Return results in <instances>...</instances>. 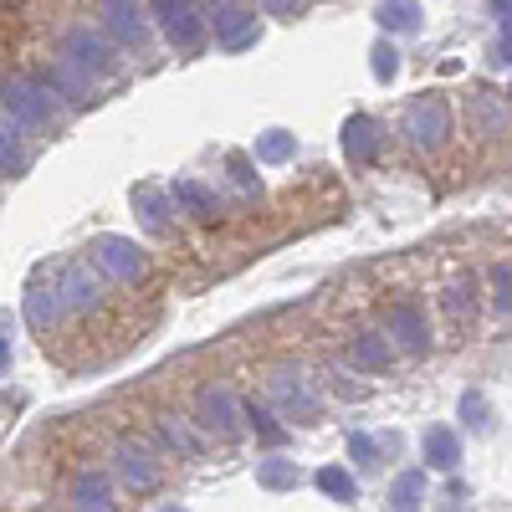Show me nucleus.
Returning a JSON list of instances; mask_svg holds the SVG:
<instances>
[{"label":"nucleus","instance_id":"6","mask_svg":"<svg viewBox=\"0 0 512 512\" xmlns=\"http://www.w3.org/2000/svg\"><path fill=\"white\" fill-rule=\"evenodd\" d=\"M113 477L123 482V492H134V497H144V492H154L159 487V477H164V466H159V456L144 446V441H118L113 446Z\"/></svg>","mask_w":512,"mask_h":512},{"label":"nucleus","instance_id":"19","mask_svg":"<svg viewBox=\"0 0 512 512\" xmlns=\"http://www.w3.org/2000/svg\"><path fill=\"white\" fill-rule=\"evenodd\" d=\"M379 31H390V36H405V31H420L425 11H420V0H379Z\"/></svg>","mask_w":512,"mask_h":512},{"label":"nucleus","instance_id":"29","mask_svg":"<svg viewBox=\"0 0 512 512\" xmlns=\"http://www.w3.org/2000/svg\"><path fill=\"white\" fill-rule=\"evenodd\" d=\"M472 308H477V287H472V277L451 282V292H446V313H451V318H472Z\"/></svg>","mask_w":512,"mask_h":512},{"label":"nucleus","instance_id":"35","mask_svg":"<svg viewBox=\"0 0 512 512\" xmlns=\"http://www.w3.org/2000/svg\"><path fill=\"white\" fill-rule=\"evenodd\" d=\"M256 6H262V11H272V16H292L297 6H303V0H256Z\"/></svg>","mask_w":512,"mask_h":512},{"label":"nucleus","instance_id":"11","mask_svg":"<svg viewBox=\"0 0 512 512\" xmlns=\"http://www.w3.org/2000/svg\"><path fill=\"white\" fill-rule=\"evenodd\" d=\"M384 338H395L405 354H425V349H431V323H425L420 303H395L390 318H384Z\"/></svg>","mask_w":512,"mask_h":512},{"label":"nucleus","instance_id":"24","mask_svg":"<svg viewBox=\"0 0 512 512\" xmlns=\"http://www.w3.org/2000/svg\"><path fill=\"white\" fill-rule=\"evenodd\" d=\"M256 482H262L267 492H287V487H297V461H287V456L256 461Z\"/></svg>","mask_w":512,"mask_h":512},{"label":"nucleus","instance_id":"5","mask_svg":"<svg viewBox=\"0 0 512 512\" xmlns=\"http://www.w3.org/2000/svg\"><path fill=\"white\" fill-rule=\"evenodd\" d=\"M200 21H210V31H216V41L226 52H246V47H256V36H262V26H256V16L241 0H205Z\"/></svg>","mask_w":512,"mask_h":512},{"label":"nucleus","instance_id":"4","mask_svg":"<svg viewBox=\"0 0 512 512\" xmlns=\"http://www.w3.org/2000/svg\"><path fill=\"white\" fill-rule=\"evenodd\" d=\"M400 134L415 144V149H441L446 139H451V108H446V98H436V93H425V98H415L410 108H405V123H400Z\"/></svg>","mask_w":512,"mask_h":512},{"label":"nucleus","instance_id":"25","mask_svg":"<svg viewBox=\"0 0 512 512\" xmlns=\"http://www.w3.org/2000/svg\"><path fill=\"white\" fill-rule=\"evenodd\" d=\"M26 318H31L36 328H52V323L62 318V292H57V282H52V292H47V287H36V292H31Z\"/></svg>","mask_w":512,"mask_h":512},{"label":"nucleus","instance_id":"20","mask_svg":"<svg viewBox=\"0 0 512 512\" xmlns=\"http://www.w3.org/2000/svg\"><path fill=\"white\" fill-rule=\"evenodd\" d=\"M420 502H425V472L410 466V472H400L395 487H390V512H420Z\"/></svg>","mask_w":512,"mask_h":512},{"label":"nucleus","instance_id":"13","mask_svg":"<svg viewBox=\"0 0 512 512\" xmlns=\"http://www.w3.org/2000/svg\"><path fill=\"white\" fill-rule=\"evenodd\" d=\"M344 149H349L354 164H374V159L384 154V123L369 118V113H354V118L344 123Z\"/></svg>","mask_w":512,"mask_h":512},{"label":"nucleus","instance_id":"28","mask_svg":"<svg viewBox=\"0 0 512 512\" xmlns=\"http://www.w3.org/2000/svg\"><path fill=\"white\" fill-rule=\"evenodd\" d=\"M472 108H477V123H482V134H487V139L507 134V108H502L492 93H477V98H472Z\"/></svg>","mask_w":512,"mask_h":512},{"label":"nucleus","instance_id":"23","mask_svg":"<svg viewBox=\"0 0 512 512\" xmlns=\"http://www.w3.org/2000/svg\"><path fill=\"white\" fill-rule=\"evenodd\" d=\"M313 482H318V492L333 497V502H359V482H354V472H344V466H318Z\"/></svg>","mask_w":512,"mask_h":512},{"label":"nucleus","instance_id":"33","mask_svg":"<svg viewBox=\"0 0 512 512\" xmlns=\"http://www.w3.org/2000/svg\"><path fill=\"white\" fill-rule=\"evenodd\" d=\"M226 169H231V180H236L241 190H262V180H256V159H251V154H231Z\"/></svg>","mask_w":512,"mask_h":512},{"label":"nucleus","instance_id":"17","mask_svg":"<svg viewBox=\"0 0 512 512\" xmlns=\"http://www.w3.org/2000/svg\"><path fill=\"white\" fill-rule=\"evenodd\" d=\"M420 451H425V466H436V472H456L461 466V436L451 431V425H431Z\"/></svg>","mask_w":512,"mask_h":512},{"label":"nucleus","instance_id":"7","mask_svg":"<svg viewBox=\"0 0 512 512\" xmlns=\"http://www.w3.org/2000/svg\"><path fill=\"white\" fill-rule=\"evenodd\" d=\"M195 425L205 436H216V441H236L241 436V405L236 395L226 390V384H210V390H200L195 400Z\"/></svg>","mask_w":512,"mask_h":512},{"label":"nucleus","instance_id":"14","mask_svg":"<svg viewBox=\"0 0 512 512\" xmlns=\"http://www.w3.org/2000/svg\"><path fill=\"white\" fill-rule=\"evenodd\" d=\"M57 292H62V308H77V313H93L103 303V282L93 277V267H82V262L62 272Z\"/></svg>","mask_w":512,"mask_h":512},{"label":"nucleus","instance_id":"9","mask_svg":"<svg viewBox=\"0 0 512 512\" xmlns=\"http://www.w3.org/2000/svg\"><path fill=\"white\" fill-rule=\"evenodd\" d=\"M149 16L164 26V36L175 41L180 52L200 47L205 21H200V0H149Z\"/></svg>","mask_w":512,"mask_h":512},{"label":"nucleus","instance_id":"34","mask_svg":"<svg viewBox=\"0 0 512 512\" xmlns=\"http://www.w3.org/2000/svg\"><path fill=\"white\" fill-rule=\"evenodd\" d=\"M349 456H354V466H379V446L369 436H349Z\"/></svg>","mask_w":512,"mask_h":512},{"label":"nucleus","instance_id":"37","mask_svg":"<svg viewBox=\"0 0 512 512\" xmlns=\"http://www.w3.org/2000/svg\"><path fill=\"white\" fill-rule=\"evenodd\" d=\"M11 364V338H0V369Z\"/></svg>","mask_w":512,"mask_h":512},{"label":"nucleus","instance_id":"31","mask_svg":"<svg viewBox=\"0 0 512 512\" xmlns=\"http://www.w3.org/2000/svg\"><path fill=\"white\" fill-rule=\"evenodd\" d=\"M461 420H466V431H487V425H492L487 400H482L477 390H466V395H461Z\"/></svg>","mask_w":512,"mask_h":512},{"label":"nucleus","instance_id":"18","mask_svg":"<svg viewBox=\"0 0 512 512\" xmlns=\"http://www.w3.org/2000/svg\"><path fill=\"white\" fill-rule=\"evenodd\" d=\"M169 205H185L195 221H216V216H221L216 195H210L200 180H175V190H169Z\"/></svg>","mask_w":512,"mask_h":512},{"label":"nucleus","instance_id":"10","mask_svg":"<svg viewBox=\"0 0 512 512\" xmlns=\"http://www.w3.org/2000/svg\"><path fill=\"white\" fill-rule=\"evenodd\" d=\"M98 11H103V31L113 41H123V47H144V36H149V6L144 0H98Z\"/></svg>","mask_w":512,"mask_h":512},{"label":"nucleus","instance_id":"16","mask_svg":"<svg viewBox=\"0 0 512 512\" xmlns=\"http://www.w3.org/2000/svg\"><path fill=\"white\" fill-rule=\"evenodd\" d=\"M72 507L77 512H113V477L103 472H77L72 477Z\"/></svg>","mask_w":512,"mask_h":512},{"label":"nucleus","instance_id":"30","mask_svg":"<svg viewBox=\"0 0 512 512\" xmlns=\"http://www.w3.org/2000/svg\"><path fill=\"white\" fill-rule=\"evenodd\" d=\"M492 308H497V318L512 313V272H507V262L492 267Z\"/></svg>","mask_w":512,"mask_h":512},{"label":"nucleus","instance_id":"3","mask_svg":"<svg viewBox=\"0 0 512 512\" xmlns=\"http://www.w3.org/2000/svg\"><path fill=\"white\" fill-rule=\"evenodd\" d=\"M267 395H272V405H277L282 415L303 420V425L323 415V395H318V384H313L303 369H292V364H282V369H272V374H267Z\"/></svg>","mask_w":512,"mask_h":512},{"label":"nucleus","instance_id":"36","mask_svg":"<svg viewBox=\"0 0 512 512\" xmlns=\"http://www.w3.org/2000/svg\"><path fill=\"white\" fill-rule=\"evenodd\" d=\"M492 11H497V21L507 26V16H512V0H492Z\"/></svg>","mask_w":512,"mask_h":512},{"label":"nucleus","instance_id":"8","mask_svg":"<svg viewBox=\"0 0 512 512\" xmlns=\"http://www.w3.org/2000/svg\"><path fill=\"white\" fill-rule=\"evenodd\" d=\"M93 262H98V272H108L113 282H144V277H149L144 246H134L128 236H98V241H93Z\"/></svg>","mask_w":512,"mask_h":512},{"label":"nucleus","instance_id":"12","mask_svg":"<svg viewBox=\"0 0 512 512\" xmlns=\"http://www.w3.org/2000/svg\"><path fill=\"white\" fill-rule=\"evenodd\" d=\"M154 431H159V441L175 451L180 461H200V456H205V441H210L200 425L185 420V415H159V420H154Z\"/></svg>","mask_w":512,"mask_h":512},{"label":"nucleus","instance_id":"21","mask_svg":"<svg viewBox=\"0 0 512 512\" xmlns=\"http://www.w3.org/2000/svg\"><path fill=\"white\" fill-rule=\"evenodd\" d=\"M134 210H139V221H144V231H154V236H164L169 231V195H159V190H134Z\"/></svg>","mask_w":512,"mask_h":512},{"label":"nucleus","instance_id":"22","mask_svg":"<svg viewBox=\"0 0 512 512\" xmlns=\"http://www.w3.org/2000/svg\"><path fill=\"white\" fill-rule=\"evenodd\" d=\"M292 154H297V134H287V128H267V134L256 139V149H251L256 164H287Z\"/></svg>","mask_w":512,"mask_h":512},{"label":"nucleus","instance_id":"27","mask_svg":"<svg viewBox=\"0 0 512 512\" xmlns=\"http://www.w3.org/2000/svg\"><path fill=\"white\" fill-rule=\"evenodd\" d=\"M241 420H246L262 441H272V446H282V441H287V431L277 425V415H272L267 405H256V400H251V405H241Z\"/></svg>","mask_w":512,"mask_h":512},{"label":"nucleus","instance_id":"32","mask_svg":"<svg viewBox=\"0 0 512 512\" xmlns=\"http://www.w3.org/2000/svg\"><path fill=\"white\" fill-rule=\"evenodd\" d=\"M369 67H374V77H379V82H395V72H400V52L390 47V41H379L374 57H369Z\"/></svg>","mask_w":512,"mask_h":512},{"label":"nucleus","instance_id":"38","mask_svg":"<svg viewBox=\"0 0 512 512\" xmlns=\"http://www.w3.org/2000/svg\"><path fill=\"white\" fill-rule=\"evenodd\" d=\"M164 512H185V507H164Z\"/></svg>","mask_w":512,"mask_h":512},{"label":"nucleus","instance_id":"15","mask_svg":"<svg viewBox=\"0 0 512 512\" xmlns=\"http://www.w3.org/2000/svg\"><path fill=\"white\" fill-rule=\"evenodd\" d=\"M349 364L364 369V374H379V369H390V364H395V344H390V338H384L379 328L354 333V338H349Z\"/></svg>","mask_w":512,"mask_h":512},{"label":"nucleus","instance_id":"2","mask_svg":"<svg viewBox=\"0 0 512 512\" xmlns=\"http://www.w3.org/2000/svg\"><path fill=\"white\" fill-rule=\"evenodd\" d=\"M62 62L72 67V72H82L98 88L103 77H113V67H118V52L108 47V36L103 31H93V26H72L67 36H62Z\"/></svg>","mask_w":512,"mask_h":512},{"label":"nucleus","instance_id":"1","mask_svg":"<svg viewBox=\"0 0 512 512\" xmlns=\"http://www.w3.org/2000/svg\"><path fill=\"white\" fill-rule=\"evenodd\" d=\"M0 113H6L16 128L41 134V128H52L62 118V103L41 88L36 77H6V82H0Z\"/></svg>","mask_w":512,"mask_h":512},{"label":"nucleus","instance_id":"26","mask_svg":"<svg viewBox=\"0 0 512 512\" xmlns=\"http://www.w3.org/2000/svg\"><path fill=\"white\" fill-rule=\"evenodd\" d=\"M0 169H11V175H16V169H26V144H21V128H16L6 113H0Z\"/></svg>","mask_w":512,"mask_h":512}]
</instances>
